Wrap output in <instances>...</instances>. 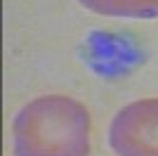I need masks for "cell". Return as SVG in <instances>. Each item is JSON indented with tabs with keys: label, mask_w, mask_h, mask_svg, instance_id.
Listing matches in <instances>:
<instances>
[{
	"label": "cell",
	"mask_w": 158,
	"mask_h": 156,
	"mask_svg": "<svg viewBox=\"0 0 158 156\" xmlns=\"http://www.w3.org/2000/svg\"><path fill=\"white\" fill-rule=\"evenodd\" d=\"M78 2L106 17H130V19L158 17V0H78Z\"/></svg>",
	"instance_id": "obj_3"
},
{
	"label": "cell",
	"mask_w": 158,
	"mask_h": 156,
	"mask_svg": "<svg viewBox=\"0 0 158 156\" xmlns=\"http://www.w3.org/2000/svg\"><path fill=\"white\" fill-rule=\"evenodd\" d=\"M12 135L14 156H87L90 114L64 95L38 97L17 114Z\"/></svg>",
	"instance_id": "obj_1"
},
{
	"label": "cell",
	"mask_w": 158,
	"mask_h": 156,
	"mask_svg": "<svg viewBox=\"0 0 158 156\" xmlns=\"http://www.w3.org/2000/svg\"><path fill=\"white\" fill-rule=\"evenodd\" d=\"M109 144L118 156H158V97L123 106L111 121Z\"/></svg>",
	"instance_id": "obj_2"
}]
</instances>
